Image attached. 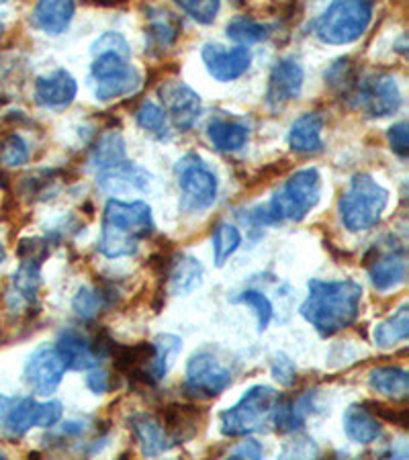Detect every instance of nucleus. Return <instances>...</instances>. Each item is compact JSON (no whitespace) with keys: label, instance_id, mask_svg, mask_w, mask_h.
<instances>
[{"label":"nucleus","instance_id":"37","mask_svg":"<svg viewBox=\"0 0 409 460\" xmlns=\"http://www.w3.org/2000/svg\"><path fill=\"white\" fill-rule=\"evenodd\" d=\"M232 301L240 303V305H245L250 309H254V314L258 317V332H264L266 328H269L271 322H272L274 309H272L271 299L264 293L256 291V288H248V291H242L240 295L234 296Z\"/></svg>","mask_w":409,"mask_h":460},{"label":"nucleus","instance_id":"43","mask_svg":"<svg viewBox=\"0 0 409 460\" xmlns=\"http://www.w3.org/2000/svg\"><path fill=\"white\" fill-rule=\"evenodd\" d=\"M93 54H117L121 58H131V48L121 33L107 31L93 43Z\"/></svg>","mask_w":409,"mask_h":460},{"label":"nucleus","instance_id":"12","mask_svg":"<svg viewBox=\"0 0 409 460\" xmlns=\"http://www.w3.org/2000/svg\"><path fill=\"white\" fill-rule=\"evenodd\" d=\"M158 96L164 105V113L170 117L176 129L189 131L195 128L203 113V102L189 84H184L182 80H166L160 84Z\"/></svg>","mask_w":409,"mask_h":460},{"label":"nucleus","instance_id":"53","mask_svg":"<svg viewBox=\"0 0 409 460\" xmlns=\"http://www.w3.org/2000/svg\"><path fill=\"white\" fill-rule=\"evenodd\" d=\"M4 458V455H3V452H0V460H3Z\"/></svg>","mask_w":409,"mask_h":460},{"label":"nucleus","instance_id":"16","mask_svg":"<svg viewBox=\"0 0 409 460\" xmlns=\"http://www.w3.org/2000/svg\"><path fill=\"white\" fill-rule=\"evenodd\" d=\"M152 174L136 162H119V164L101 170L96 184L109 195H129V192H144L150 189Z\"/></svg>","mask_w":409,"mask_h":460},{"label":"nucleus","instance_id":"13","mask_svg":"<svg viewBox=\"0 0 409 460\" xmlns=\"http://www.w3.org/2000/svg\"><path fill=\"white\" fill-rule=\"evenodd\" d=\"M303 66L293 58H280L272 66L269 76V88H266V102H269V107L279 111L287 107L289 102L299 99L303 91Z\"/></svg>","mask_w":409,"mask_h":460},{"label":"nucleus","instance_id":"15","mask_svg":"<svg viewBox=\"0 0 409 460\" xmlns=\"http://www.w3.org/2000/svg\"><path fill=\"white\" fill-rule=\"evenodd\" d=\"M367 269L369 279L377 291H391V288L399 287L405 280L407 274V256L405 248H389L378 250L377 246L367 256Z\"/></svg>","mask_w":409,"mask_h":460},{"label":"nucleus","instance_id":"32","mask_svg":"<svg viewBox=\"0 0 409 460\" xmlns=\"http://www.w3.org/2000/svg\"><path fill=\"white\" fill-rule=\"evenodd\" d=\"M325 84L333 88L340 94H354L356 86L360 83L359 64L352 58H338L336 62H332L330 68L324 72Z\"/></svg>","mask_w":409,"mask_h":460},{"label":"nucleus","instance_id":"44","mask_svg":"<svg viewBox=\"0 0 409 460\" xmlns=\"http://www.w3.org/2000/svg\"><path fill=\"white\" fill-rule=\"evenodd\" d=\"M271 373H272V378L277 381L280 387H293V385L297 383V367L291 356H287L285 352H279L277 356H274L272 365H271Z\"/></svg>","mask_w":409,"mask_h":460},{"label":"nucleus","instance_id":"45","mask_svg":"<svg viewBox=\"0 0 409 460\" xmlns=\"http://www.w3.org/2000/svg\"><path fill=\"white\" fill-rule=\"evenodd\" d=\"M64 415V407L56 399L46 403H37L35 407V428H54Z\"/></svg>","mask_w":409,"mask_h":460},{"label":"nucleus","instance_id":"4","mask_svg":"<svg viewBox=\"0 0 409 460\" xmlns=\"http://www.w3.org/2000/svg\"><path fill=\"white\" fill-rule=\"evenodd\" d=\"M387 205H389V190L370 174H356L348 189L342 192L338 213L348 232L359 234L369 232L381 221Z\"/></svg>","mask_w":409,"mask_h":460},{"label":"nucleus","instance_id":"5","mask_svg":"<svg viewBox=\"0 0 409 460\" xmlns=\"http://www.w3.org/2000/svg\"><path fill=\"white\" fill-rule=\"evenodd\" d=\"M373 19V0H333L316 21V35L327 46L359 41Z\"/></svg>","mask_w":409,"mask_h":460},{"label":"nucleus","instance_id":"39","mask_svg":"<svg viewBox=\"0 0 409 460\" xmlns=\"http://www.w3.org/2000/svg\"><path fill=\"white\" fill-rule=\"evenodd\" d=\"M105 305L107 303H105V299H102V295L88 287L78 288V293L74 295V299H72L74 314H76V317L82 319V322H91V319H94L101 314Z\"/></svg>","mask_w":409,"mask_h":460},{"label":"nucleus","instance_id":"10","mask_svg":"<svg viewBox=\"0 0 409 460\" xmlns=\"http://www.w3.org/2000/svg\"><path fill=\"white\" fill-rule=\"evenodd\" d=\"M359 107L373 119H385L397 113L401 107V91L397 80L389 74H373L364 78L354 91Z\"/></svg>","mask_w":409,"mask_h":460},{"label":"nucleus","instance_id":"33","mask_svg":"<svg viewBox=\"0 0 409 460\" xmlns=\"http://www.w3.org/2000/svg\"><path fill=\"white\" fill-rule=\"evenodd\" d=\"M125 160V142L119 131H111L102 136L91 154V164L99 170H105Z\"/></svg>","mask_w":409,"mask_h":460},{"label":"nucleus","instance_id":"7","mask_svg":"<svg viewBox=\"0 0 409 460\" xmlns=\"http://www.w3.org/2000/svg\"><path fill=\"white\" fill-rule=\"evenodd\" d=\"M176 182L181 189V211L199 215L209 209L218 199V176L197 154H187L174 166Z\"/></svg>","mask_w":409,"mask_h":460},{"label":"nucleus","instance_id":"49","mask_svg":"<svg viewBox=\"0 0 409 460\" xmlns=\"http://www.w3.org/2000/svg\"><path fill=\"white\" fill-rule=\"evenodd\" d=\"M262 455H264L262 444L256 442V440H245V442L240 444V447H236L232 450V455H229V458H234V460H240V458L256 460V458H262Z\"/></svg>","mask_w":409,"mask_h":460},{"label":"nucleus","instance_id":"29","mask_svg":"<svg viewBox=\"0 0 409 460\" xmlns=\"http://www.w3.org/2000/svg\"><path fill=\"white\" fill-rule=\"evenodd\" d=\"M154 358L147 367V375L154 378V383H160L168 375L170 367L174 365L176 356L182 350V340L174 333H160L154 340Z\"/></svg>","mask_w":409,"mask_h":460},{"label":"nucleus","instance_id":"36","mask_svg":"<svg viewBox=\"0 0 409 460\" xmlns=\"http://www.w3.org/2000/svg\"><path fill=\"white\" fill-rule=\"evenodd\" d=\"M242 243V234L240 229L229 226V224H219L213 232V258L215 266H221L227 262L229 258L236 254V250L240 248Z\"/></svg>","mask_w":409,"mask_h":460},{"label":"nucleus","instance_id":"47","mask_svg":"<svg viewBox=\"0 0 409 460\" xmlns=\"http://www.w3.org/2000/svg\"><path fill=\"white\" fill-rule=\"evenodd\" d=\"M86 387L91 389L94 395H105L107 391L115 387V383H113V376H111L109 370L94 367L88 370V375H86Z\"/></svg>","mask_w":409,"mask_h":460},{"label":"nucleus","instance_id":"28","mask_svg":"<svg viewBox=\"0 0 409 460\" xmlns=\"http://www.w3.org/2000/svg\"><path fill=\"white\" fill-rule=\"evenodd\" d=\"M168 280L176 295H191L203 283V266L195 256L181 254L170 264Z\"/></svg>","mask_w":409,"mask_h":460},{"label":"nucleus","instance_id":"35","mask_svg":"<svg viewBox=\"0 0 409 460\" xmlns=\"http://www.w3.org/2000/svg\"><path fill=\"white\" fill-rule=\"evenodd\" d=\"M136 121L141 129L150 133L156 139H168V115L164 113L160 105H156L152 101H144L136 111Z\"/></svg>","mask_w":409,"mask_h":460},{"label":"nucleus","instance_id":"9","mask_svg":"<svg viewBox=\"0 0 409 460\" xmlns=\"http://www.w3.org/2000/svg\"><path fill=\"white\" fill-rule=\"evenodd\" d=\"M94 96L99 101H115L131 94L139 86V74L128 58L117 54H96L91 66Z\"/></svg>","mask_w":409,"mask_h":460},{"label":"nucleus","instance_id":"34","mask_svg":"<svg viewBox=\"0 0 409 460\" xmlns=\"http://www.w3.org/2000/svg\"><path fill=\"white\" fill-rule=\"evenodd\" d=\"M226 35L229 40L240 43V46H252V43H260L264 40H269L271 29L260 23V21L245 17V14H240V17H234L229 21L226 27Z\"/></svg>","mask_w":409,"mask_h":460},{"label":"nucleus","instance_id":"31","mask_svg":"<svg viewBox=\"0 0 409 460\" xmlns=\"http://www.w3.org/2000/svg\"><path fill=\"white\" fill-rule=\"evenodd\" d=\"M375 344L378 348H393L409 338V305H401L389 319L377 323L373 330Z\"/></svg>","mask_w":409,"mask_h":460},{"label":"nucleus","instance_id":"6","mask_svg":"<svg viewBox=\"0 0 409 460\" xmlns=\"http://www.w3.org/2000/svg\"><path fill=\"white\" fill-rule=\"evenodd\" d=\"M279 393L269 385H254L244 393L234 407L221 411L219 429L227 438H240L256 434L271 426L272 407L277 403Z\"/></svg>","mask_w":409,"mask_h":460},{"label":"nucleus","instance_id":"2","mask_svg":"<svg viewBox=\"0 0 409 460\" xmlns=\"http://www.w3.org/2000/svg\"><path fill=\"white\" fill-rule=\"evenodd\" d=\"M154 232L150 205L144 201H119L109 199L102 211L99 252L107 258L136 254L139 242Z\"/></svg>","mask_w":409,"mask_h":460},{"label":"nucleus","instance_id":"17","mask_svg":"<svg viewBox=\"0 0 409 460\" xmlns=\"http://www.w3.org/2000/svg\"><path fill=\"white\" fill-rule=\"evenodd\" d=\"M158 420L162 428L166 429L173 447H178V444L189 442L199 434L205 415L192 403H170L162 407Z\"/></svg>","mask_w":409,"mask_h":460},{"label":"nucleus","instance_id":"30","mask_svg":"<svg viewBox=\"0 0 409 460\" xmlns=\"http://www.w3.org/2000/svg\"><path fill=\"white\" fill-rule=\"evenodd\" d=\"M181 29H182V23L174 17L173 13L164 11L160 14H152L150 25L146 27L147 49L154 54V51L158 49H166L170 46H174Z\"/></svg>","mask_w":409,"mask_h":460},{"label":"nucleus","instance_id":"8","mask_svg":"<svg viewBox=\"0 0 409 460\" xmlns=\"http://www.w3.org/2000/svg\"><path fill=\"white\" fill-rule=\"evenodd\" d=\"M232 385V368L213 348H203L187 362L184 391L192 399H211L221 395Z\"/></svg>","mask_w":409,"mask_h":460},{"label":"nucleus","instance_id":"52","mask_svg":"<svg viewBox=\"0 0 409 460\" xmlns=\"http://www.w3.org/2000/svg\"><path fill=\"white\" fill-rule=\"evenodd\" d=\"M3 33H4V23H3V21H0V37H3Z\"/></svg>","mask_w":409,"mask_h":460},{"label":"nucleus","instance_id":"25","mask_svg":"<svg viewBox=\"0 0 409 460\" xmlns=\"http://www.w3.org/2000/svg\"><path fill=\"white\" fill-rule=\"evenodd\" d=\"M344 424V432L356 444H373L383 432L381 421L377 420V415L369 410L367 405L352 403L344 411L342 418Z\"/></svg>","mask_w":409,"mask_h":460},{"label":"nucleus","instance_id":"27","mask_svg":"<svg viewBox=\"0 0 409 460\" xmlns=\"http://www.w3.org/2000/svg\"><path fill=\"white\" fill-rule=\"evenodd\" d=\"M370 389L393 402H405L409 397V375L397 367H377L369 375Z\"/></svg>","mask_w":409,"mask_h":460},{"label":"nucleus","instance_id":"3","mask_svg":"<svg viewBox=\"0 0 409 460\" xmlns=\"http://www.w3.org/2000/svg\"><path fill=\"white\" fill-rule=\"evenodd\" d=\"M322 197V176L316 168L297 170L277 190L269 205L248 213V224L277 226L282 221H301L316 209Z\"/></svg>","mask_w":409,"mask_h":460},{"label":"nucleus","instance_id":"41","mask_svg":"<svg viewBox=\"0 0 409 460\" xmlns=\"http://www.w3.org/2000/svg\"><path fill=\"white\" fill-rule=\"evenodd\" d=\"M58 190L56 172H37L23 178V192L29 199H51Z\"/></svg>","mask_w":409,"mask_h":460},{"label":"nucleus","instance_id":"54","mask_svg":"<svg viewBox=\"0 0 409 460\" xmlns=\"http://www.w3.org/2000/svg\"><path fill=\"white\" fill-rule=\"evenodd\" d=\"M0 3H6V0H0Z\"/></svg>","mask_w":409,"mask_h":460},{"label":"nucleus","instance_id":"46","mask_svg":"<svg viewBox=\"0 0 409 460\" xmlns=\"http://www.w3.org/2000/svg\"><path fill=\"white\" fill-rule=\"evenodd\" d=\"M387 139H389L391 150L396 152L399 158H407L409 154V125L405 121L396 123L387 131Z\"/></svg>","mask_w":409,"mask_h":460},{"label":"nucleus","instance_id":"22","mask_svg":"<svg viewBox=\"0 0 409 460\" xmlns=\"http://www.w3.org/2000/svg\"><path fill=\"white\" fill-rule=\"evenodd\" d=\"M41 288V264L21 262L13 274V287L9 293L11 307L17 311H31L37 305Z\"/></svg>","mask_w":409,"mask_h":460},{"label":"nucleus","instance_id":"23","mask_svg":"<svg viewBox=\"0 0 409 460\" xmlns=\"http://www.w3.org/2000/svg\"><path fill=\"white\" fill-rule=\"evenodd\" d=\"M76 4L74 0H37L33 21L48 35H59L70 27Z\"/></svg>","mask_w":409,"mask_h":460},{"label":"nucleus","instance_id":"1","mask_svg":"<svg viewBox=\"0 0 409 460\" xmlns=\"http://www.w3.org/2000/svg\"><path fill=\"white\" fill-rule=\"evenodd\" d=\"M307 299L299 309L305 322L316 328L319 336L332 338L344 332L359 319L362 287L352 279L319 280L307 283Z\"/></svg>","mask_w":409,"mask_h":460},{"label":"nucleus","instance_id":"48","mask_svg":"<svg viewBox=\"0 0 409 460\" xmlns=\"http://www.w3.org/2000/svg\"><path fill=\"white\" fill-rule=\"evenodd\" d=\"M367 407H370V411H373L375 415H378V418L385 420V421H391V424H396L399 428L407 429L409 421H407V410H393V407H387L383 403H364Z\"/></svg>","mask_w":409,"mask_h":460},{"label":"nucleus","instance_id":"38","mask_svg":"<svg viewBox=\"0 0 409 460\" xmlns=\"http://www.w3.org/2000/svg\"><path fill=\"white\" fill-rule=\"evenodd\" d=\"M29 160V146L19 133H6L0 137V164L6 168L23 166Z\"/></svg>","mask_w":409,"mask_h":460},{"label":"nucleus","instance_id":"20","mask_svg":"<svg viewBox=\"0 0 409 460\" xmlns=\"http://www.w3.org/2000/svg\"><path fill=\"white\" fill-rule=\"evenodd\" d=\"M56 348L68 370H91L101 365V356L94 352L93 342L78 330H64L58 336Z\"/></svg>","mask_w":409,"mask_h":460},{"label":"nucleus","instance_id":"21","mask_svg":"<svg viewBox=\"0 0 409 460\" xmlns=\"http://www.w3.org/2000/svg\"><path fill=\"white\" fill-rule=\"evenodd\" d=\"M129 428L141 448L144 456H160L164 452L173 450V442L162 428L158 415L154 413H138L129 420Z\"/></svg>","mask_w":409,"mask_h":460},{"label":"nucleus","instance_id":"18","mask_svg":"<svg viewBox=\"0 0 409 460\" xmlns=\"http://www.w3.org/2000/svg\"><path fill=\"white\" fill-rule=\"evenodd\" d=\"M78 84L68 70H54L35 83V102L46 109H66L76 99Z\"/></svg>","mask_w":409,"mask_h":460},{"label":"nucleus","instance_id":"51","mask_svg":"<svg viewBox=\"0 0 409 460\" xmlns=\"http://www.w3.org/2000/svg\"><path fill=\"white\" fill-rule=\"evenodd\" d=\"M3 262H4V248L0 246V264H3Z\"/></svg>","mask_w":409,"mask_h":460},{"label":"nucleus","instance_id":"14","mask_svg":"<svg viewBox=\"0 0 409 460\" xmlns=\"http://www.w3.org/2000/svg\"><path fill=\"white\" fill-rule=\"evenodd\" d=\"M207 72L218 80V83H234L248 72L252 64V54L245 46L237 48H223L219 43H207L200 51Z\"/></svg>","mask_w":409,"mask_h":460},{"label":"nucleus","instance_id":"42","mask_svg":"<svg viewBox=\"0 0 409 460\" xmlns=\"http://www.w3.org/2000/svg\"><path fill=\"white\" fill-rule=\"evenodd\" d=\"M19 262L43 264L49 256V242L43 237H25L17 246Z\"/></svg>","mask_w":409,"mask_h":460},{"label":"nucleus","instance_id":"24","mask_svg":"<svg viewBox=\"0 0 409 460\" xmlns=\"http://www.w3.org/2000/svg\"><path fill=\"white\" fill-rule=\"evenodd\" d=\"M324 119L317 113H305L291 125L289 146L297 154H319L324 150L322 142Z\"/></svg>","mask_w":409,"mask_h":460},{"label":"nucleus","instance_id":"50","mask_svg":"<svg viewBox=\"0 0 409 460\" xmlns=\"http://www.w3.org/2000/svg\"><path fill=\"white\" fill-rule=\"evenodd\" d=\"M88 424L84 420H68L64 421L62 428L58 429V434L62 438H80L82 434H86Z\"/></svg>","mask_w":409,"mask_h":460},{"label":"nucleus","instance_id":"26","mask_svg":"<svg viewBox=\"0 0 409 460\" xmlns=\"http://www.w3.org/2000/svg\"><path fill=\"white\" fill-rule=\"evenodd\" d=\"M207 136H209V142L215 150L237 152L248 144L250 129L245 128V123L237 121V119L218 117L207 125Z\"/></svg>","mask_w":409,"mask_h":460},{"label":"nucleus","instance_id":"40","mask_svg":"<svg viewBox=\"0 0 409 460\" xmlns=\"http://www.w3.org/2000/svg\"><path fill=\"white\" fill-rule=\"evenodd\" d=\"M174 4L200 25H211L221 9V0H174Z\"/></svg>","mask_w":409,"mask_h":460},{"label":"nucleus","instance_id":"19","mask_svg":"<svg viewBox=\"0 0 409 460\" xmlns=\"http://www.w3.org/2000/svg\"><path fill=\"white\" fill-rule=\"evenodd\" d=\"M35 407L33 397L0 395V434L9 438L25 436L35 428Z\"/></svg>","mask_w":409,"mask_h":460},{"label":"nucleus","instance_id":"11","mask_svg":"<svg viewBox=\"0 0 409 460\" xmlns=\"http://www.w3.org/2000/svg\"><path fill=\"white\" fill-rule=\"evenodd\" d=\"M66 370L68 368H66V362L59 356L56 344H41L29 356L23 376L33 393L48 397L59 387Z\"/></svg>","mask_w":409,"mask_h":460}]
</instances>
